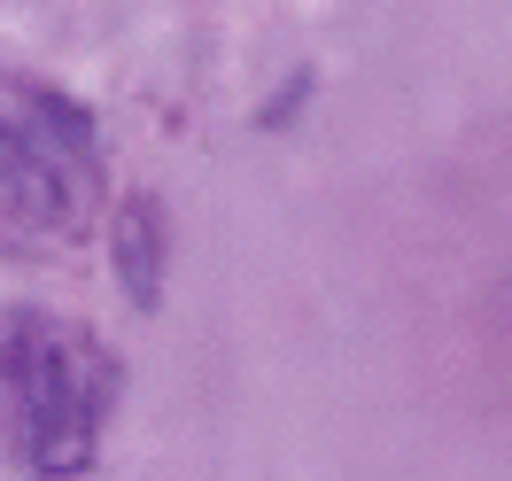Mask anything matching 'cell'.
Segmentation results:
<instances>
[{
    "label": "cell",
    "mask_w": 512,
    "mask_h": 481,
    "mask_svg": "<svg viewBox=\"0 0 512 481\" xmlns=\"http://www.w3.org/2000/svg\"><path fill=\"white\" fill-rule=\"evenodd\" d=\"M101 140L94 117L24 70H0V249L78 257L101 225Z\"/></svg>",
    "instance_id": "2"
},
{
    "label": "cell",
    "mask_w": 512,
    "mask_h": 481,
    "mask_svg": "<svg viewBox=\"0 0 512 481\" xmlns=\"http://www.w3.org/2000/svg\"><path fill=\"white\" fill-rule=\"evenodd\" d=\"M117 272L132 280L140 303H156V202L148 194H132L117 210Z\"/></svg>",
    "instance_id": "3"
},
{
    "label": "cell",
    "mask_w": 512,
    "mask_h": 481,
    "mask_svg": "<svg viewBox=\"0 0 512 481\" xmlns=\"http://www.w3.org/2000/svg\"><path fill=\"white\" fill-rule=\"evenodd\" d=\"M117 404V357L86 319L8 303L0 311V466L78 481Z\"/></svg>",
    "instance_id": "1"
}]
</instances>
